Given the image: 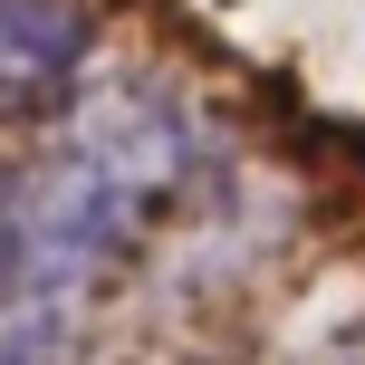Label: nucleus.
<instances>
[{
	"label": "nucleus",
	"mask_w": 365,
	"mask_h": 365,
	"mask_svg": "<svg viewBox=\"0 0 365 365\" xmlns=\"http://www.w3.org/2000/svg\"><path fill=\"white\" fill-rule=\"evenodd\" d=\"M87 10L77 0H0V125L68 115L87 87Z\"/></svg>",
	"instance_id": "nucleus-2"
},
{
	"label": "nucleus",
	"mask_w": 365,
	"mask_h": 365,
	"mask_svg": "<svg viewBox=\"0 0 365 365\" xmlns=\"http://www.w3.org/2000/svg\"><path fill=\"white\" fill-rule=\"evenodd\" d=\"M192 173V125L164 87H106L68 145L0 173V365H77L87 308Z\"/></svg>",
	"instance_id": "nucleus-1"
}]
</instances>
